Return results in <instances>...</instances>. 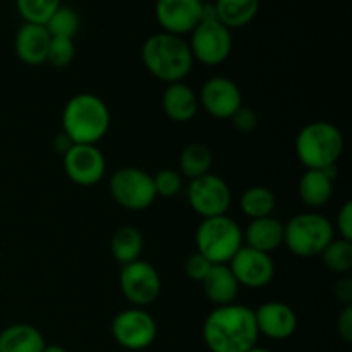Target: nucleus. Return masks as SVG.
I'll return each instance as SVG.
<instances>
[{
  "label": "nucleus",
  "instance_id": "nucleus-24",
  "mask_svg": "<svg viewBox=\"0 0 352 352\" xmlns=\"http://www.w3.org/2000/svg\"><path fill=\"white\" fill-rule=\"evenodd\" d=\"M144 250V237L134 226H122L113 232L110 239V251L117 263L124 265L141 260Z\"/></svg>",
  "mask_w": 352,
  "mask_h": 352
},
{
  "label": "nucleus",
  "instance_id": "nucleus-39",
  "mask_svg": "<svg viewBox=\"0 0 352 352\" xmlns=\"http://www.w3.org/2000/svg\"><path fill=\"white\" fill-rule=\"evenodd\" d=\"M248 352H274V351L267 349V347H258V346H254L253 349H250Z\"/></svg>",
  "mask_w": 352,
  "mask_h": 352
},
{
  "label": "nucleus",
  "instance_id": "nucleus-3",
  "mask_svg": "<svg viewBox=\"0 0 352 352\" xmlns=\"http://www.w3.org/2000/svg\"><path fill=\"white\" fill-rule=\"evenodd\" d=\"M109 105L93 93H78L62 110V133L74 144H98L110 129Z\"/></svg>",
  "mask_w": 352,
  "mask_h": 352
},
{
  "label": "nucleus",
  "instance_id": "nucleus-15",
  "mask_svg": "<svg viewBox=\"0 0 352 352\" xmlns=\"http://www.w3.org/2000/svg\"><path fill=\"white\" fill-rule=\"evenodd\" d=\"M155 17L162 31L184 38L201 23L203 3L198 0H157Z\"/></svg>",
  "mask_w": 352,
  "mask_h": 352
},
{
  "label": "nucleus",
  "instance_id": "nucleus-6",
  "mask_svg": "<svg viewBox=\"0 0 352 352\" xmlns=\"http://www.w3.org/2000/svg\"><path fill=\"white\" fill-rule=\"evenodd\" d=\"M336 237L333 223L318 212H302L284 223V246L299 258L320 256Z\"/></svg>",
  "mask_w": 352,
  "mask_h": 352
},
{
  "label": "nucleus",
  "instance_id": "nucleus-23",
  "mask_svg": "<svg viewBox=\"0 0 352 352\" xmlns=\"http://www.w3.org/2000/svg\"><path fill=\"white\" fill-rule=\"evenodd\" d=\"M212 3L217 19L230 31L253 23L260 10V0H213Z\"/></svg>",
  "mask_w": 352,
  "mask_h": 352
},
{
  "label": "nucleus",
  "instance_id": "nucleus-18",
  "mask_svg": "<svg viewBox=\"0 0 352 352\" xmlns=\"http://www.w3.org/2000/svg\"><path fill=\"white\" fill-rule=\"evenodd\" d=\"M333 179H336V167L325 168V170L306 168L305 174L301 175L298 195L311 212L323 208L332 199Z\"/></svg>",
  "mask_w": 352,
  "mask_h": 352
},
{
  "label": "nucleus",
  "instance_id": "nucleus-30",
  "mask_svg": "<svg viewBox=\"0 0 352 352\" xmlns=\"http://www.w3.org/2000/svg\"><path fill=\"white\" fill-rule=\"evenodd\" d=\"M76 57V45L71 38H52L50 47H48L47 62L55 69H64L71 65Z\"/></svg>",
  "mask_w": 352,
  "mask_h": 352
},
{
  "label": "nucleus",
  "instance_id": "nucleus-26",
  "mask_svg": "<svg viewBox=\"0 0 352 352\" xmlns=\"http://www.w3.org/2000/svg\"><path fill=\"white\" fill-rule=\"evenodd\" d=\"M212 164V150L206 144L191 143L181 151V157H179V174L182 175V179L192 181V179L208 174Z\"/></svg>",
  "mask_w": 352,
  "mask_h": 352
},
{
  "label": "nucleus",
  "instance_id": "nucleus-13",
  "mask_svg": "<svg viewBox=\"0 0 352 352\" xmlns=\"http://www.w3.org/2000/svg\"><path fill=\"white\" fill-rule=\"evenodd\" d=\"M62 158L69 181L82 188L96 186L107 174V158L96 144H72Z\"/></svg>",
  "mask_w": 352,
  "mask_h": 352
},
{
  "label": "nucleus",
  "instance_id": "nucleus-27",
  "mask_svg": "<svg viewBox=\"0 0 352 352\" xmlns=\"http://www.w3.org/2000/svg\"><path fill=\"white\" fill-rule=\"evenodd\" d=\"M320 258L322 263L333 274H349L352 270V241L333 237L329 246L322 251Z\"/></svg>",
  "mask_w": 352,
  "mask_h": 352
},
{
  "label": "nucleus",
  "instance_id": "nucleus-29",
  "mask_svg": "<svg viewBox=\"0 0 352 352\" xmlns=\"http://www.w3.org/2000/svg\"><path fill=\"white\" fill-rule=\"evenodd\" d=\"M60 6L62 0H16V9L24 23L43 26Z\"/></svg>",
  "mask_w": 352,
  "mask_h": 352
},
{
  "label": "nucleus",
  "instance_id": "nucleus-1",
  "mask_svg": "<svg viewBox=\"0 0 352 352\" xmlns=\"http://www.w3.org/2000/svg\"><path fill=\"white\" fill-rule=\"evenodd\" d=\"M201 333L210 352H248L260 339L254 309L239 302L215 306L206 315Z\"/></svg>",
  "mask_w": 352,
  "mask_h": 352
},
{
  "label": "nucleus",
  "instance_id": "nucleus-34",
  "mask_svg": "<svg viewBox=\"0 0 352 352\" xmlns=\"http://www.w3.org/2000/svg\"><path fill=\"white\" fill-rule=\"evenodd\" d=\"M232 124L237 131L241 133H251L258 127V116L254 110L248 109V107H241L236 113L232 116Z\"/></svg>",
  "mask_w": 352,
  "mask_h": 352
},
{
  "label": "nucleus",
  "instance_id": "nucleus-14",
  "mask_svg": "<svg viewBox=\"0 0 352 352\" xmlns=\"http://www.w3.org/2000/svg\"><path fill=\"white\" fill-rule=\"evenodd\" d=\"M241 287L263 289L274 280L275 263L272 254L243 246L227 263Z\"/></svg>",
  "mask_w": 352,
  "mask_h": 352
},
{
  "label": "nucleus",
  "instance_id": "nucleus-11",
  "mask_svg": "<svg viewBox=\"0 0 352 352\" xmlns=\"http://www.w3.org/2000/svg\"><path fill=\"white\" fill-rule=\"evenodd\" d=\"M119 287L134 308H148L162 292V277L157 268L144 260L124 265L119 274Z\"/></svg>",
  "mask_w": 352,
  "mask_h": 352
},
{
  "label": "nucleus",
  "instance_id": "nucleus-9",
  "mask_svg": "<svg viewBox=\"0 0 352 352\" xmlns=\"http://www.w3.org/2000/svg\"><path fill=\"white\" fill-rule=\"evenodd\" d=\"M186 195L192 212L198 213L201 219L227 215L232 205L230 186L227 184L226 179L212 172L189 181Z\"/></svg>",
  "mask_w": 352,
  "mask_h": 352
},
{
  "label": "nucleus",
  "instance_id": "nucleus-4",
  "mask_svg": "<svg viewBox=\"0 0 352 352\" xmlns=\"http://www.w3.org/2000/svg\"><path fill=\"white\" fill-rule=\"evenodd\" d=\"M346 148L344 134L336 124L315 120L302 127L296 136V155L306 168L336 167Z\"/></svg>",
  "mask_w": 352,
  "mask_h": 352
},
{
  "label": "nucleus",
  "instance_id": "nucleus-19",
  "mask_svg": "<svg viewBox=\"0 0 352 352\" xmlns=\"http://www.w3.org/2000/svg\"><path fill=\"white\" fill-rule=\"evenodd\" d=\"M162 109L172 122H191L199 110L198 93L184 81L167 85L162 95Z\"/></svg>",
  "mask_w": 352,
  "mask_h": 352
},
{
  "label": "nucleus",
  "instance_id": "nucleus-38",
  "mask_svg": "<svg viewBox=\"0 0 352 352\" xmlns=\"http://www.w3.org/2000/svg\"><path fill=\"white\" fill-rule=\"evenodd\" d=\"M43 352H69L67 349H65V347H62V346H57V344H50V346H45V349H43Z\"/></svg>",
  "mask_w": 352,
  "mask_h": 352
},
{
  "label": "nucleus",
  "instance_id": "nucleus-10",
  "mask_svg": "<svg viewBox=\"0 0 352 352\" xmlns=\"http://www.w3.org/2000/svg\"><path fill=\"white\" fill-rule=\"evenodd\" d=\"M113 340L127 351L148 349L158 333L157 322L144 308L122 309L117 313L110 325Z\"/></svg>",
  "mask_w": 352,
  "mask_h": 352
},
{
  "label": "nucleus",
  "instance_id": "nucleus-16",
  "mask_svg": "<svg viewBox=\"0 0 352 352\" xmlns=\"http://www.w3.org/2000/svg\"><path fill=\"white\" fill-rule=\"evenodd\" d=\"M254 318L260 336L272 340H285L298 330V315L282 301H267L254 309Z\"/></svg>",
  "mask_w": 352,
  "mask_h": 352
},
{
  "label": "nucleus",
  "instance_id": "nucleus-2",
  "mask_svg": "<svg viewBox=\"0 0 352 352\" xmlns=\"http://www.w3.org/2000/svg\"><path fill=\"white\" fill-rule=\"evenodd\" d=\"M141 60L146 71L165 85L182 82L192 71L195 58L188 40L170 33L151 34L141 47Z\"/></svg>",
  "mask_w": 352,
  "mask_h": 352
},
{
  "label": "nucleus",
  "instance_id": "nucleus-28",
  "mask_svg": "<svg viewBox=\"0 0 352 352\" xmlns=\"http://www.w3.org/2000/svg\"><path fill=\"white\" fill-rule=\"evenodd\" d=\"M79 26H81L79 14L72 7L64 6V3L52 14L50 19L45 24L52 38H71V40H74V36L78 34Z\"/></svg>",
  "mask_w": 352,
  "mask_h": 352
},
{
  "label": "nucleus",
  "instance_id": "nucleus-37",
  "mask_svg": "<svg viewBox=\"0 0 352 352\" xmlns=\"http://www.w3.org/2000/svg\"><path fill=\"white\" fill-rule=\"evenodd\" d=\"M72 144H74V143H72V141L69 140V138L65 136L64 133L57 134V136H55V140H54V148L57 150V153L62 155V157L67 153V150L72 146Z\"/></svg>",
  "mask_w": 352,
  "mask_h": 352
},
{
  "label": "nucleus",
  "instance_id": "nucleus-20",
  "mask_svg": "<svg viewBox=\"0 0 352 352\" xmlns=\"http://www.w3.org/2000/svg\"><path fill=\"white\" fill-rule=\"evenodd\" d=\"M243 239L244 246L272 254L284 246V223L274 215L250 220L246 230H243Z\"/></svg>",
  "mask_w": 352,
  "mask_h": 352
},
{
  "label": "nucleus",
  "instance_id": "nucleus-25",
  "mask_svg": "<svg viewBox=\"0 0 352 352\" xmlns=\"http://www.w3.org/2000/svg\"><path fill=\"white\" fill-rule=\"evenodd\" d=\"M239 210L250 220L272 217L277 210V196L267 186H251L241 195Z\"/></svg>",
  "mask_w": 352,
  "mask_h": 352
},
{
  "label": "nucleus",
  "instance_id": "nucleus-40",
  "mask_svg": "<svg viewBox=\"0 0 352 352\" xmlns=\"http://www.w3.org/2000/svg\"><path fill=\"white\" fill-rule=\"evenodd\" d=\"M198 2H201V3H212L213 0H198Z\"/></svg>",
  "mask_w": 352,
  "mask_h": 352
},
{
  "label": "nucleus",
  "instance_id": "nucleus-5",
  "mask_svg": "<svg viewBox=\"0 0 352 352\" xmlns=\"http://www.w3.org/2000/svg\"><path fill=\"white\" fill-rule=\"evenodd\" d=\"M195 241L196 251L212 265H227L244 246L243 229L229 215L201 219Z\"/></svg>",
  "mask_w": 352,
  "mask_h": 352
},
{
  "label": "nucleus",
  "instance_id": "nucleus-21",
  "mask_svg": "<svg viewBox=\"0 0 352 352\" xmlns=\"http://www.w3.org/2000/svg\"><path fill=\"white\" fill-rule=\"evenodd\" d=\"M201 291L205 298L215 306H227L236 302L239 296V282L234 277L229 265H213L201 282Z\"/></svg>",
  "mask_w": 352,
  "mask_h": 352
},
{
  "label": "nucleus",
  "instance_id": "nucleus-8",
  "mask_svg": "<svg viewBox=\"0 0 352 352\" xmlns=\"http://www.w3.org/2000/svg\"><path fill=\"white\" fill-rule=\"evenodd\" d=\"M189 50L195 62L215 67L232 54V33L219 19H201L189 34Z\"/></svg>",
  "mask_w": 352,
  "mask_h": 352
},
{
  "label": "nucleus",
  "instance_id": "nucleus-32",
  "mask_svg": "<svg viewBox=\"0 0 352 352\" xmlns=\"http://www.w3.org/2000/svg\"><path fill=\"white\" fill-rule=\"evenodd\" d=\"M212 267H213V265L210 263V261L206 260L203 254H199L198 251H196V253L189 254L188 260H186L184 272L192 282H201L203 278L206 277V274H208L210 268H212Z\"/></svg>",
  "mask_w": 352,
  "mask_h": 352
},
{
  "label": "nucleus",
  "instance_id": "nucleus-7",
  "mask_svg": "<svg viewBox=\"0 0 352 352\" xmlns=\"http://www.w3.org/2000/svg\"><path fill=\"white\" fill-rule=\"evenodd\" d=\"M109 191L113 201L129 212L148 210L158 198L153 175L138 167H122L109 179Z\"/></svg>",
  "mask_w": 352,
  "mask_h": 352
},
{
  "label": "nucleus",
  "instance_id": "nucleus-31",
  "mask_svg": "<svg viewBox=\"0 0 352 352\" xmlns=\"http://www.w3.org/2000/svg\"><path fill=\"white\" fill-rule=\"evenodd\" d=\"M153 186L157 196H160V198H174L182 191L184 179L179 174V170L164 168V170H158L153 175Z\"/></svg>",
  "mask_w": 352,
  "mask_h": 352
},
{
  "label": "nucleus",
  "instance_id": "nucleus-33",
  "mask_svg": "<svg viewBox=\"0 0 352 352\" xmlns=\"http://www.w3.org/2000/svg\"><path fill=\"white\" fill-rule=\"evenodd\" d=\"M333 229L339 232V237L352 241V201H346L340 206Z\"/></svg>",
  "mask_w": 352,
  "mask_h": 352
},
{
  "label": "nucleus",
  "instance_id": "nucleus-35",
  "mask_svg": "<svg viewBox=\"0 0 352 352\" xmlns=\"http://www.w3.org/2000/svg\"><path fill=\"white\" fill-rule=\"evenodd\" d=\"M337 332L344 342H352V305L344 306L337 318Z\"/></svg>",
  "mask_w": 352,
  "mask_h": 352
},
{
  "label": "nucleus",
  "instance_id": "nucleus-22",
  "mask_svg": "<svg viewBox=\"0 0 352 352\" xmlns=\"http://www.w3.org/2000/svg\"><path fill=\"white\" fill-rule=\"evenodd\" d=\"M47 340L30 323H14L0 332V352H43Z\"/></svg>",
  "mask_w": 352,
  "mask_h": 352
},
{
  "label": "nucleus",
  "instance_id": "nucleus-12",
  "mask_svg": "<svg viewBox=\"0 0 352 352\" xmlns=\"http://www.w3.org/2000/svg\"><path fill=\"white\" fill-rule=\"evenodd\" d=\"M198 100L199 107L219 120L232 119L234 113L244 105L243 91L237 82L226 76H213L206 79L199 89Z\"/></svg>",
  "mask_w": 352,
  "mask_h": 352
},
{
  "label": "nucleus",
  "instance_id": "nucleus-17",
  "mask_svg": "<svg viewBox=\"0 0 352 352\" xmlns=\"http://www.w3.org/2000/svg\"><path fill=\"white\" fill-rule=\"evenodd\" d=\"M50 40V33H48L43 24L24 23L17 30L16 38H14L16 57L26 65L45 64L47 62Z\"/></svg>",
  "mask_w": 352,
  "mask_h": 352
},
{
  "label": "nucleus",
  "instance_id": "nucleus-36",
  "mask_svg": "<svg viewBox=\"0 0 352 352\" xmlns=\"http://www.w3.org/2000/svg\"><path fill=\"white\" fill-rule=\"evenodd\" d=\"M333 294H336L337 301L342 302L344 306L352 305V278L347 275L339 278L337 284L333 285Z\"/></svg>",
  "mask_w": 352,
  "mask_h": 352
}]
</instances>
